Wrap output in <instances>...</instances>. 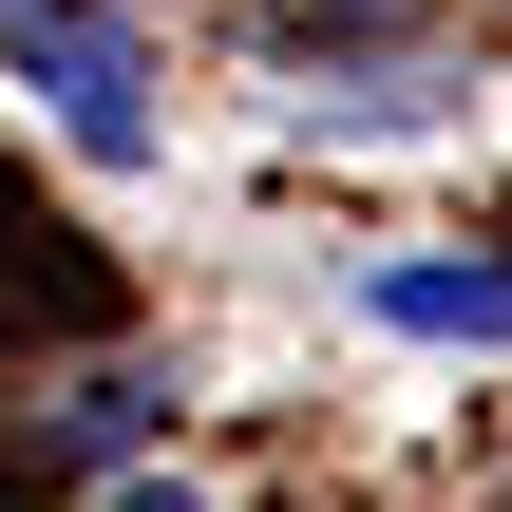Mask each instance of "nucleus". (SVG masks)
I'll return each mask as SVG.
<instances>
[{"label": "nucleus", "mask_w": 512, "mask_h": 512, "mask_svg": "<svg viewBox=\"0 0 512 512\" xmlns=\"http://www.w3.org/2000/svg\"><path fill=\"white\" fill-rule=\"evenodd\" d=\"M19 76H38V114H57L95 171H152V152H171V114H152V38H133L114 0H57V19H19Z\"/></svg>", "instance_id": "nucleus-1"}, {"label": "nucleus", "mask_w": 512, "mask_h": 512, "mask_svg": "<svg viewBox=\"0 0 512 512\" xmlns=\"http://www.w3.org/2000/svg\"><path fill=\"white\" fill-rule=\"evenodd\" d=\"M361 304L418 342H512V266H361Z\"/></svg>", "instance_id": "nucleus-2"}, {"label": "nucleus", "mask_w": 512, "mask_h": 512, "mask_svg": "<svg viewBox=\"0 0 512 512\" xmlns=\"http://www.w3.org/2000/svg\"><path fill=\"white\" fill-rule=\"evenodd\" d=\"M152 418H171V361H114V380L57 399V456H114V437H152Z\"/></svg>", "instance_id": "nucleus-3"}, {"label": "nucleus", "mask_w": 512, "mask_h": 512, "mask_svg": "<svg viewBox=\"0 0 512 512\" xmlns=\"http://www.w3.org/2000/svg\"><path fill=\"white\" fill-rule=\"evenodd\" d=\"M95 512H209V494H190V475H133V494H95Z\"/></svg>", "instance_id": "nucleus-4"}, {"label": "nucleus", "mask_w": 512, "mask_h": 512, "mask_svg": "<svg viewBox=\"0 0 512 512\" xmlns=\"http://www.w3.org/2000/svg\"><path fill=\"white\" fill-rule=\"evenodd\" d=\"M323 19H399V0H323Z\"/></svg>", "instance_id": "nucleus-5"}]
</instances>
